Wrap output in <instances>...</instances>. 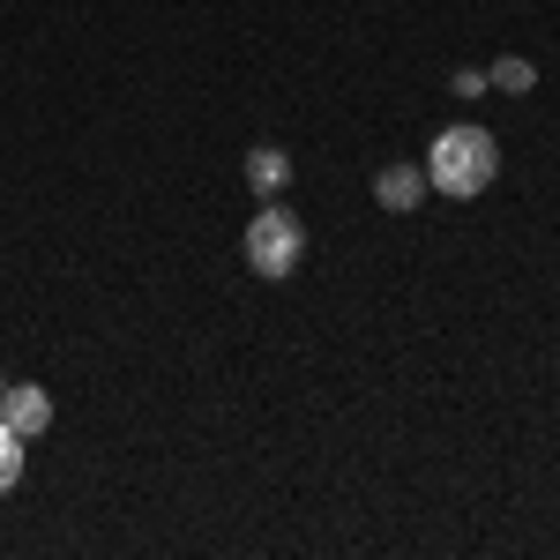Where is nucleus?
<instances>
[{
  "label": "nucleus",
  "mask_w": 560,
  "mask_h": 560,
  "mask_svg": "<svg viewBox=\"0 0 560 560\" xmlns=\"http://www.w3.org/2000/svg\"><path fill=\"white\" fill-rule=\"evenodd\" d=\"M0 388H8V374H0Z\"/></svg>",
  "instance_id": "obj_9"
},
{
  "label": "nucleus",
  "mask_w": 560,
  "mask_h": 560,
  "mask_svg": "<svg viewBox=\"0 0 560 560\" xmlns=\"http://www.w3.org/2000/svg\"><path fill=\"white\" fill-rule=\"evenodd\" d=\"M427 179H433V195H456V202H471V195H486L493 179H501V142L486 128H441L433 135V150H427Z\"/></svg>",
  "instance_id": "obj_1"
},
{
  "label": "nucleus",
  "mask_w": 560,
  "mask_h": 560,
  "mask_svg": "<svg viewBox=\"0 0 560 560\" xmlns=\"http://www.w3.org/2000/svg\"><path fill=\"white\" fill-rule=\"evenodd\" d=\"M448 90H456V97H486V68H456Z\"/></svg>",
  "instance_id": "obj_8"
},
{
  "label": "nucleus",
  "mask_w": 560,
  "mask_h": 560,
  "mask_svg": "<svg viewBox=\"0 0 560 560\" xmlns=\"http://www.w3.org/2000/svg\"><path fill=\"white\" fill-rule=\"evenodd\" d=\"M247 187H255L261 202L284 195V187H292V158H284L277 142H255V150H247Z\"/></svg>",
  "instance_id": "obj_5"
},
{
  "label": "nucleus",
  "mask_w": 560,
  "mask_h": 560,
  "mask_svg": "<svg viewBox=\"0 0 560 560\" xmlns=\"http://www.w3.org/2000/svg\"><path fill=\"white\" fill-rule=\"evenodd\" d=\"M0 427H15L23 441H38V433L52 427V396L31 388V382H8L0 388Z\"/></svg>",
  "instance_id": "obj_4"
},
{
  "label": "nucleus",
  "mask_w": 560,
  "mask_h": 560,
  "mask_svg": "<svg viewBox=\"0 0 560 560\" xmlns=\"http://www.w3.org/2000/svg\"><path fill=\"white\" fill-rule=\"evenodd\" d=\"M23 448H31L23 433L0 427V493H15V486H23Z\"/></svg>",
  "instance_id": "obj_7"
},
{
  "label": "nucleus",
  "mask_w": 560,
  "mask_h": 560,
  "mask_svg": "<svg viewBox=\"0 0 560 560\" xmlns=\"http://www.w3.org/2000/svg\"><path fill=\"white\" fill-rule=\"evenodd\" d=\"M240 255H247V269H255L261 284H277V277H292L306 261V224L269 195V202L247 217V232H240Z\"/></svg>",
  "instance_id": "obj_2"
},
{
  "label": "nucleus",
  "mask_w": 560,
  "mask_h": 560,
  "mask_svg": "<svg viewBox=\"0 0 560 560\" xmlns=\"http://www.w3.org/2000/svg\"><path fill=\"white\" fill-rule=\"evenodd\" d=\"M427 195H433L427 165H382V173H374V202H382L388 217H411Z\"/></svg>",
  "instance_id": "obj_3"
},
{
  "label": "nucleus",
  "mask_w": 560,
  "mask_h": 560,
  "mask_svg": "<svg viewBox=\"0 0 560 560\" xmlns=\"http://www.w3.org/2000/svg\"><path fill=\"white\" fill-rule=\"evenodd\" d=\"M486 90H501V97H530V90H538V68H530L523 52H501V60L486 68Z\"/></svg>",
  "instance_id": "obj_6"
}]
</instances>
